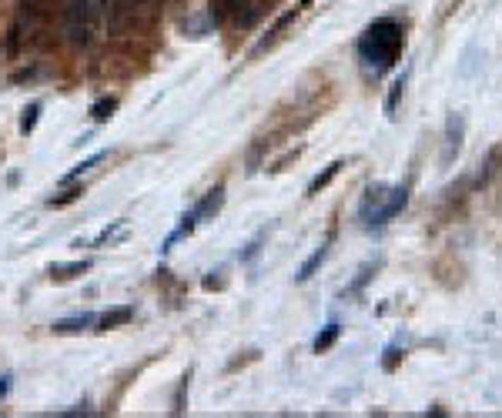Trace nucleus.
Segmentation results:
<instances>
[{
  "label": "nucleus",
  "mask_w": 502,
  "mask_h": 418,
  "mask_svg": "<svg viewBox=\"0 0 502 418\" xmlns=\"http://www.w3.org/2000/svg\"><path fill=\"white\" fill-rule=\"evenodd\" d=\"M94 321V315H80V318H64V321H57L54 325V331L57 335H74V331H84Z\"/></svg>",
  "instance_id": "f8f14e48"
},
{
  "label": "nucleus",
  "mask_w": 502,
  "mask_h": 418,
  "mask_svg": "<svg viewBox=\"0 0 502 418\" xmlns=\"http://www.w3.org/2000/svg\"><path fill=\"white\" fill-rule=\"evenodd\" d=\"M90 268V261H71V265H51V275L54 278H61V281H67V278H78V275H84Z\"/></svg>",
  "instance_id": "9b49d317"
},
{
  "label": "nucleus",
  "mask_w": 502,
  "mask_h": 418,
  "mask_svg": "<svg viewBox=\"0 0 502 418\" xmlns=\"http://www.w3.org/2000/svg\"><path fill=\"white\" fill-rule=\"evenodd\" d=\"M342 167H345V161H335V165H328V167H325L322 174H318V178H315V181L309 184V194H318L322 188H328V184H332V178L338 174V171H342Z\"/></svg>",
  "instance_id": "ddd939ff"
},
{
  "label": "nucleus",
  "mask_w": 502,
  "mask_h": 418,
  "mask_svg": "<svg viewBox=\"0 0 502 418\" xmlns=\"http://www.w3.org/2000/svg\"><path fill=\"white\" fill-rule=\"evenodd\" d=\"M114 111H117V97H101V101L90 107V121H94V124H104L107 117H114Z\"/></svg>",
  "instance_id": "9d476101"
},
{
  "label": "nucleus",
  "mask_w": 502,
  "mask_h": 418,
  "mask_svg": "<svg viewBox=\"0 0 502 418\" xmlns=\"http://www.w3.org/2000/svg\"><path fill=\"white\" fill-rule=\"evenodd\" d=\"M94 0H67V11H64V30L67 40L84 47L90 40V24H94Z\"/></svg>",
  "instance_id": "7ed1b4c3"
},
{
  "label": "nucleus",
  "mask_w": 502,
  "mask_h": 418,
  "mask_svg": "<svg viewBox=\"0 0 502 418\" xmlns=\"http://www.w3.org/2000/svg\"><path fill=\"white\" fill-rule=\"evenodd\" d=\"M131 318H134V308H131V304H121V308H111V311H104L97 325H101V331L121 328V325H128Z\"/></svg>",
  "instance_id": "423d86ee"
},
{
  "label": "nucleus",
  "mask_w": 502,
  "mask_h": 418,
  "mask_svg": "<svg viewBox=\"0 0 502 418\" xmlns=\"http://www.w3.org/2000/svg\"><path fill=\"white\" fill-rule=\"evenodd\" d=\"M338 335H342V328H338V325H328L325 331H318V338H315V345H311V348L322 355V352H328V348L338 342Z\"/></svg>",
  "instance_id": "4468645a"
},
{
  "label": "nucleus",
  "mask_w": 502,
  "mask_h": 418,
  "mask_svg": "<svg viewBox=\"0 0 502 418\" xmlns=\"http://www.w3.org/2000/svg\"><path fill=\"white\" fill-rule=\"evenodd\" d=\"M372 278V265H365L361 268V275H359V281H355V285H352V288H348V292L355 294V292H361V285H365V281Z\"/></svg>",
  "instance_id": "6ab92c4d"
},
{
  "label": "nucleus",
  "mask_w": 502,
  "mask_h": 418,
  "mask_svg": "<svg viewBox=\"0 0 502 418\" xmlns=\"http://www.w3.org/2000/svg\"><path fill=\"white\" fill-rule=\"evenodd\" d=\"M7 388H11V378H0V398L7 395Z\"/></svg>",
  "instance_id": "aec40b11"
},
{
  "label": "nucleus",
  "mask_w": 502,
  "mask_h": 418,
  "mask_svg": "<svg viewBox=\"0 0 502 418\" xmlns=\"http://www.w3.org/2000/svg\"><path fill=\"white\" fill-rule=\"evenodd\" d=\"M80 194H84V188H71V191H64V194H61V198H51V208H64V204L78 201Z\"/></svg>",
  "instance_id": "a211bd4d"
},
{
  "label": "nucleus",
  "mask_w": 502,
  "mask_h": 418,
  "mask_svg": "<svg viewBox=\"0 0 502 418\" xmlns=\"http://www.w3.org/2000/svg\"><path fill=\"white\" fill-rule=\"evenodd\" d=\"M40 17H44V0H20L17 4V20L11 27V51H17L20 37H27L37 27Z\"/></svg>",
  "instance_id": "20e7f679"
},
{
  "label": "nucleus",
  "mask_w": 502,
  "mask_h": 418,
  "mask_svg": "<svg viewBox=\"0 0 502 418\" xmlns=\"http://www.w3.org/2000/svg\"><path fill=\"white\" fill-rule=\"evenodd\" d=\"M295 17H298V7H292V11H285L282 17H278V20L271 24V30H268V34H265V40H261V44H258V47H255V54H261V51H265V47H271L275 40L282 37V30H285V27H288V24H292Z\"/></svg>",
  "instance_id": "39448f33"
},
{
  "label": "nucleus",
  "mask_w": 502,
  "mask_h": 418,
  "mask_svg": "<svg viewBox=\"0 0 502 418\" xmlns=\"http://www.w3.org/2000/svg\"><path fill=\"white\" fill-rule=\"evenodd\" d=\"M382 198H386V188H382V184L369 188L365 201H361V217H365V225H386L388 217H395L402 208H405V201H409V191L399 184V188L388 191V201H382Z\"/></svg>",
  "instance_id": "f03ea898"
},
{
  "label": "nucleus",
  "mask_w": 502,
  "mask_h": 418,
  "mask_svg": "<svg viewBox=\"0 0 502 418\" xmlns=\"http://www.w3.org/2000/svg\"><path fill=\"white\" fill-rule=\"evenodd\" d=\"M104 157H107V151H97V154H90L88 161H80V165H74V171H67L64 178H61V184H64V188H67L71 181H78L80 174H88V171H90V167H94V165H101Z\"/></svg>",
  "instance_id": "1a4fd4ad"
},
{
  "label": "nucleus",
  "mask_w": 502,
  "mask_h": 418,
  "mask_svg": "<svg viewBox=\"0 0 502 418\" xmlns=\"http://www.w3.org/2000/svg\"><path fill=\"white\" fill-rule=\"evenodd\" d=\"M37 117H40V101H34L24 111V117H20V134H30V131L37 127Z\"/></svg>",
  "instance_id": "2eb2a0df"
},
{
  "label": "nucleus",
  "mask_w": 502,
  "mask_h": 418,
  "mask_svg": "<svg viewBox=\"0 0 502 418\" xmlns=\"http://www.w3.org/2000/svg\"><path fill=\"white\" fill-rule=\"evenodd\" d=\"M221 201H225V188L208 191V194H205V201H201L198 208H194V215H198V221H201V217H208V215H215V211L221 208Z\"/></svg>",
  "instance_id": "6e6552de"
},
{
  "label": "nucleus",
  "mask_w": 502,
  "mask_h": 418,
  "mask_svg": "<svg viewBox=\"0 0 502 418\" xmlns=\"http://www.w3.org/2000/svg\"><path fill=\"white\" fill-rule=\"evenodd\" d=\"M402 44H405V30H402V24L399 20H392V17H386V20H375V24L361 34L359 57L365 61L369 71L386 74L388 67L399 61Z\"/></svg>",
  "instance_id": "f257e3e1"
},
{
  "label": "nucleus",
  "mask_w": 502,
  "mask_h": 418,
  "mask_svg": "<svg viewBox=\"0 0 502 418\" xmlns=\"http://www.w3.org/2000/svg\"><path fill=\"white\" fill-rule=\"evenodd\" d=\"M117 234H124V221H114L111 228H104L101 234L94 238V248H104V244H111V241H114Z\"/></svg>",
  "instance_id": "dca6fc26"
},
{
  "label": "nucleus",
  "mask_w": 502,
  "mask_h": 418,
  "mask_svg": "<svg viewBox=\"0 0 502 418\" xmlns=\"http://www.w3.org/2000/svg\"><path fill=\"white\" fill-rule=\"evenodd\" d=\"M402 90H405V77H399V80H395V84H392V94H388V101H386V111H388V114H392V111H395V104H399Z\"/></svg>",
  "instance_id": "f3484780"
},
{
  "label": "nucleus",
  "mask_w": 502,
  "mask_h": 418,
  "mask_svg": "<svg viewBox=\"0 0 502 418\" xmlns=\"http://www.w3.org/2000/svg\"><path fill=\"white\" fill-rule=\"evenodd\" d=\"M332 238H335V234H328V238H325V244H318V248H315V254H311L309 261H305V265L298 268V281H309L311 275H315V268L322 265V261H325V254H328V244H332Z\"/></svg>",
  "instance_id": "0eeeda50"
}]
</instances>
